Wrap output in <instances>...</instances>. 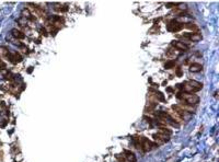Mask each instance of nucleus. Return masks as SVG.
<instances>
[{
	"label": "nucleus",
	"mask_w": 219,
	"mask_h": 162,
	"mask_svg": "<svg viewBox=\"0 0 219 162\" xmlns=\"http://www.w3.org/2000/svg\"><path fill=\"white\" fill-rule=\"evenodd\" d=\"M177 98L183 99L184 102L188 105H195L199 102V98L197 95L193 94V93H185V92H180L177 93Z\"/></svg>",
	"instance_id": "nucleus-1"
},
{
	"label": "nucleus",
	"mask_w": 219,
	"mask_h": 162,
	"mask_svg": "<svg viewBox=\"0 0 219 162\" xmlns=\"http://www.w3.org/2000/svg\"><path fill=\"white\" fill-rule=\"evenodd\" d=\"M200 70H202V65H199V64H193L190 67L191 72H198V71H200Z\"/></svg>",
	"instance_id": "nucleus-12"
},
{
	"label": "nucleus",
	"mask_w": 219,
	"mask_h": 162,
	"mask_svg": "<svg viewBox=\"0 0 219 162\" xmlns=\"http://www.w3.org/2000/svg\"><path fill=\"white\" fill-rule=\"evenodd\" d=\"M22 16L27 18V19H32V13L29 11V10H23V11H22Z\"/></svg>",
	"instance_id": "nucleus-18"
},
{
	"label": "nucleus",
	"mask_w": 219,
	"mask_h": 162,
	"mask_svg": "<svg viewBox=\"0 0 219 162\" xmlns=\"http://www.w3.org/2000/svg\"><path fill=\"white\" fill-rule=\"evenodd\" d=\"M141 141H142V142H141V148H142V150H144L145 152H148V151H150L154 147V146H152L153 143H152L151 141H150L149 139H147V138H142Z\"/></svg>",
	"instance_id": "nucleus-4"
},
{
	"label": "nucleus",
	"mask_w": 219,
	"mask_h": 162,
	"mask_svg": "<svg viewBox=\"0 0 219 162\" xmlns=\"http://www.w3.org/2000/svg\"><path fill=\"white\" fill-rule=\"evenodd\" d=\"M182 37H186V39H188L190 40H193V42H198V40H202V35L199 33H186Z\"/></svg>",
	"instance_id": "nucleus-6"
},
{
	"label": "nucleus",
	"mask_w": 219,
	"mask_h": 162,
	"mask_svg": "<svg viewBox=\"0 0 219 162\" xmlns=\"http://www.w3.org/2000/svg\"><path fill=\"white\" fill-rule=\"evenodd\" d=\"M167 54H168V56H169V57H175L176 55L180 54V52H179V50H176L175 48H170L169 50H168Z\"/></svg>",
	"instance_id": "nucleus-15"
},
{
	"label": "nucleus",
	"mask_w": 219,
	"mask_h": 162,
	"mask_svg": "<svg viewBox=\"0 0 219 162\" xmlns=\"http://www.w3.org/2000/svg\"><path fill=\"white\" fill-rule=\"evenodd\" d=\"M117 160H118V162H129V161L125 158V157L123 156V154H121V156H117Z\"/></svg>",
	"instance_id": "nucleus-19"
},
{
	"label": "nucleus",
	"mask_w": 219,
	"mask_h": 162,
	"mask_svg": "<svg viewBox=\"0 0 219 162\" xmlns=\"http://www.w3.org/2000/svg\"><path fill=\"white\" fill-rule=\"evenodd\" d=\"M167 113L169 114L170 116H171V118H172V120L175 122V123H181V122H182V118H183V117L180 115L179 113H176V112H175V111L170 110L169 112H167Z\"/></svg>",
	"instance_id": "nucleus-8"
},
{
	"label": "nucleus",
	"mask_w": 219,
	"mask_h": 162,
	"mask_svg": "<svg viewBox=\"0 0 219 162\" xmlns=\"http://www.w3.org/2000/svg\"><path fill=\"white\" fill-rule=\"evenodd\" d=\"M8 54H9L8 49L4 48V47H0V57H2V58L8 57Z\"/></svg>",
	"instance_id": "nucleus-16"
},
{
	"label": "nucleus",
	"mask_w": 219,
	"mask_h": 162,
	"mask_svg": "<svg viewBox=\"0 0 219 162\" xmlns=\"http://www.w3.org/2000/svg\"><path fill=\"white\" fill-rule=\"evenodd\" d=\"M3 69H6V65L3 62H0V70H3Z\"/></svg>",
	"instance_id": "nucleus-22"
},
{
	"label": "nucleus",
	"mask_w": 219,
	"mask_h": 162,
	"mask_svg": "<svg viewBox=\"0 0 219 162\" xmlns=\"http://www.w3.org/2000/svg\"><path fill=\"white\" fill-rule=\"evenodd\" d=\"M12 35L18 40H22V39H24V36H25L24 33H22L21 31H19V30H17V29L12 30Z\"/></svg>",
	"instance_id": "nucleus-11"
},
{
	"label": "nucleus",
	"mask_w": 219,
	"mask_h": 162,
	"mask_svg": "<svg viewBox=\"0 0 219 162\" xmlns=\"http://www.w3.org/2000/svg\"><path fill=\"white\" fill-rule=\"evenodd\" d=\"M7 58H8L11 62H13V64L22 61V59H23V57H22L20 54H18V53H9Z\"/></svg>",
	"instance_id": "nucleus-5"
},
{
	"label": "nucleus",
	"mask_w": 219,
	"mask_h": 162,
	"mask_svg": "<svg viewBox=\"0 0 219 162\" xmlns=\"http://www.w3.org/2000/svg\"><path fill=\"white\" fill-rule=\"evenodd\" d=\"M168 29H169V31L174 32V33L179 32L183 29V24H181L180 22H177V21H171L168 24Z\"/></svg>",
	"instance_id": "nucleus-3"
},
{
	"label": "nucleus",
	"mask_w": 219,
	"mask_h": 162,
	"mask_svg": "<svg viewBox=\"0 0 219 162\" xmlns=\"http://www.w3.org/2000/svg\"><path fill=\"white\" fill-rule=\"evenodd\" d=\"M123 156L125 157L129 162H136V157H135V154L131 153V151H124Z\"/></svg>",
	"instance_id": "nucleus-10"
},
{
	"label": "nucleus",
	"mask_w": 219,
	"mask_h": 162,
	"mask_svg": "<svg viewBox=\"0 0 219 162\" xmlns=\"http://www.w3.org/2000/svg\"><path fill=\"white\" fill-rule=\"evenodd\" d=\"M188 83H190L191 85H192L193 88H195L196 90H200L203 88V84L202 83H199V82H197V81H194V80H191V81H188Z\"/></svg>",
	"instance_id": "nucleus-14"
},
{
	"label": "nucleus",
	"mask_w": 219,
	"mask_h": 162,
	"mask_svg": "<svg viewBox=\"0 0 219 162\" xmlns=\"http://www.w3.org/2000/svg\"><path fill=\"white\" fill-rule=\"evenodd\" d=\"M174 66H175V61H174V60H170V61H167L164 64V68H165V69H170V68L174 67Z\"/></svg>",
	"instance_id": "nucleus-17"
},
{
	"label": "nucleus",
	"mask_w": 219,
	"mask_h": 162,
	"mask_svg": "<svg viewBox=\"0 0 219 162\" xmlns=\"http://www.w3.org/2000/svg\"><path fill=\"white\" fill-rule=\"evenodd\" d=\"M171 45L175 49H179V50H187L188 49V46L186 44H184V43H182V42H179V40H173L171 43Z\"/></svg>",
	"instance_id": "nucleus-7"
},
{
	"label": "nucleus",
	"mask_w": 219,
	"mask_h": 162,
	"mask_svg": "<svg viewBox=\"0 0 219 162\" xmlns=\"http://www.w3.org/2000/svg\"><path fill=\"white\" fill-rule=\"evenodd\" d=\"M19 24L22 26H25L27 24V20L26 19H19Z\"/></svg>",
	"instance_id": "nucleus-20"
},
{
	"label": "nucleus",
	"mask_w": 219,
	"mask_h": 162,
	"mask_svg": "<svg viewBox=\"0 0 219 162\" xmlns=\"http://www.w3.org/2000/svg\"><path fill=\"white\" fill-rule=\"evenodd\" d=\"M150 92L153 93L154 97L158 99V101L160 100L161 102H165V101H164V97H163V94H162L161 92H159V91H153V90H150Z\"/></svg>",
	"instance_id": "nucleus-13"
},
{
	"label": "nucleus",
	"mask_w": 219,
	"mask_h": 162,
	"mask_svg": "<svg viewBox=\"0 0 219 162\" xmlns=\"http://www.w3.org/2000/svg\"><path fill=\"white\" fill-rule=\"evenodd\" d=\"M153 139L156 140L157 143L162 145V143L167 142V141L169 140L170 136L169 135H164V134H161V133H158V134H154V135H153Z\"/></svg>",
	"instance_id": "nucleus-2"
},
{
	"label": "nucleus",
	"mask_w": 219,
	"mask_h": 162,
	"mask_svg": "<svg viewBox=\"0 0 219 162\" xmlns=\"http://www.w3.org/2000/svg\"><path fill=\"white\" fill-rule=\"evenodd\" d=\"M20 50H21V52L23 53V54H26V53H27V49L25 48V47H23V46H22V47H20Z\"/></svg>",
	"instance_id": "nucleus-21"
},
{
	"label": "nucleus",
	"mask_w": 219,
	"mask_h": 162,
	"mask_svg": "<svg viewBox=\"0 0 219 162\" xmlns=\"http://www.w3.org/2000/svg\"><path fill=\"white\" fill-rule=\"evenodd\" d=\"M182 87H183V90H184L185 93H194V92H196V91H197V90L195 89V88H193L188 82L183 83Z\"/></svg>",
	"instance_id": "nucleus-9"
}]
</instances>
